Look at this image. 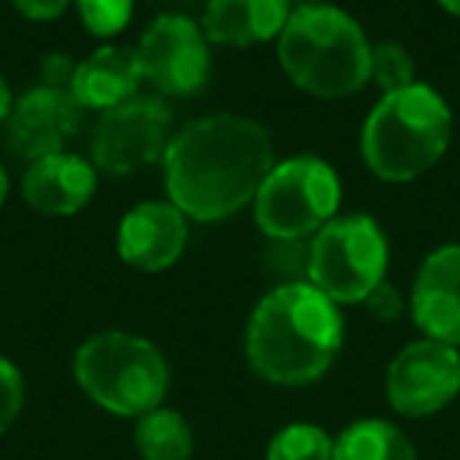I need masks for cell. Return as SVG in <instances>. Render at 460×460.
Masks as SVG:
<instances>
[{"mask_svg":"<svg viewBox=\"0 0 460 460\" xmlns=\"http://www.w3.org/2000/svg\"><path fill=\"white\" fill-rule=\"evenodd\" d=\"M161 164L167 202L190 221L217 224L256 199L275 167V148L262 123L208 114L173 133Z\"/></svg>","mask_w":460,"mask_h":460,"instance_id":"cell-1","label":"cell"},{"mask_svg":"<svg viewBox=\"0 0 460 460\" xmlns=\"http://www.w3.org/2000/svg\"><path fill=\"white\" fill-rule=\"evenodd\" d=\"M344 344L341 309L309 281H284L256 303L246 325V363L281 388L319 382Z\"/></svg>","mask_w":460,"mask_h":460,"instance_id":"cell-2","label":"cell"},{"mask_svg":"<svg viewBox=\"0 0 460 460\" xmlns=\"http://www.w3.org/2000/svg\"><path fill=\"white\" fill-rule=\"evenodd\" d=\"M372 45L359 22L332 4L294 7L278 35V60L296 89L315 98H347L369 83Z\"/></svg>","mask_w":460,"mask_h":460,"instance_id":"cell-3","label":"cell"},{"mask_svg":"<svg viewBox=\"0 0 460 460\" xmlns=\"http://www.w3.org/2000/svg\"><path fill=\"white\" fill-rule=\"evenodd\" d=\"M451 108L432 85L413 83L382 95L363 123V161L385 183H410L451 146Z\"/></svg>","mask_w":460,"mask_h":460,"instance_id":"cell-4","label":"cell"},{"mask_svg":"<svg viewBox=\"0 0 460 460\" xmlns=\"http://www.w3.org/2000/svg\"><path fill=\"white\" fill-rule=\"evenodd\" d=\"M73 378L89 401L127 420L161 407L171 385L164 353L127 332H102L83 341L73 353Z\"/></svg>","mask_w":460,"mask_h":460,"instance_id":"cell-5","label":"cell"},{"mask_svg":"<svg viewBox=\"0 0 460 460\" xmlns=\"http://www.w3.org/2000/svg\"><path fill=\"white\" fill-rule=\"evenodd\" d=\"M252 205L259 230L275 243L315 237L338 215V171L315 155H294L271 167Z\"/></svg>","mask_w":460,"mask_h":460,"instance_id":"cell-6","label":"cell"},{"mask_svg":"<svg viewBox=\"0 0 460 460\" xmlns=\"http://www.w3.org/2000/svg\"><path fill=\"white\" fill-rule=\"evenodd\" d=\"M385 271H388V240L376 217H332L313 237L306 262L309 284L334 306L363 303L385 281Z\"/></svg>","mask_w":460,"mask_h":460,"instance_id":"cell-7","label":"cell"},{"mask_svg":"<svg viewBox=\"0 0 460 460\" xmlns=\"http://www.w3.org/2000/svg\"><path fill=\"white\" fill-rule=\"evenodd\" d=\"M173 117L161 98L136 95L104 111L92 133V164L111 177H127L164 158Z\"/></svg>","mask_w":460,"mask_h":460,"instance_id":"cell-8","label":"cell"},{"mask_svg":"<svg viewBox=\"0 0 460 460\" xmlns=\"http://www.w3.org/2000/svg\"><path fill=\"white\" fill-rule=\"evenodd\" d=\"M211 41L205 39L202 26L190 16L164 13L142 32L139 64L146 83H152L161 95L186 98L205 89L211 70Z\"/></svg>","mask_w":460,"mask_h":460,"instance_id":"cell-9","label":"cell"},{"mask_svg":"<svg viewBox=\"0 0 460 460\" xmlns=\"http://www.w3.org/2000/svg\"><path fill=\"white\" fill-rule=\"evenodd\" d=\"M385 394L391 407L410 420H422L445 410L460 394L457 347L432 338H420L401 347L388 363Z\"/></svg>","mask_w":460,"mask_h":460,"instance_id":"cell-10","label":"cell"},{"mask_svg":"<svg viewBox=\"0 0 460 460\" xmlns=\"http://www.w3.org/2000/svg\"><path fill=\"white\" fill-rule=\"evenodd\" d=\"M4 123H7L10 152L32 164V161L64 152L70 146V139L83 127V108L70 95V89L39 85L16 98L13 111Z\"/></svg>","mask_w":460,"mask_h":460,"instance_id":"cell-11","label":"cell"},{"mask_svg":"<svg viewBox=\"0 0 460 460\" xmlns=\"http://www.w3.org/2000/svg\"><path fill=\"white\" fill-rule=\"evenodd\" d=\"M190 217L171 202L148 199L120 217L117 227V256L139 271H167L186 250Z\"/></svg>","mask_w":460,"mask_h":460,"instance_id":"cell-12","label":"cell"},{"mask_svg":"<svg viewBox=\"0 0 460 460\" xmlns=\"http://www.w3.org/2000/svg\"><path fill=\"white\" fill-rule=\"evenodd\" d=\"M410 315L422 338L460 347V243L438 246L416 271Z\"/></svg>","mask_w":460,"mask_h":460,"instance_id":"cell-13","label":"cell"},{"mask_svg":"<svg viewBox=\"0 0 460 460\" xmlns=\"http://www.w3.org/2000/svg\"><path fill=\"white\" fill-rule=\"evenodd\" d=\"M98 190V167L73 152H54L32 161L22 173V199L41 215L70 217L92 202Z\"/></svg>","mask_w":460,"mask_h":460,"instance_id":"cell-14","label":"cell"},{"mask_svg":"<svg viewBox=\"0 0 460 460\" xmlns=\"http://www.w3.org/2000/svg\"><path fill=\"white\" fill-rule=\"evenodd\" d=\"M146 83L142 76L139 54L133 48L104 45L95 54L76 64L70 83V95L83 111H111L117 104L129 102L139 95V85Z\"/></svg>","mask_w":460,"mask_h":460,"instance_id":"cell-15","label":"cell"},{"mask_svg":"<svg viewBox=\"0 0 460 460\" xmlns=\"http://www.w3.org/2000/svg\"><path fill=\"white\" fill-rule=\"evenodd\" d=\"M290 13V0H208L199 26L211 45L250 48L278 39Z\"/></svg>","mask_w":460,"mask_h":460,"instance_id":"cell-16","label":"cell"},{"mask_svg":"<svg viewBox=\"0 0 460 460\" xmlns=\"http://www.w3.org/2000/svg\"><path fill=\"white\" fill-rule=\"evenodd\" d=\"M332 460H416V447L385 420H357L334 438Z\"/></svg>","mask_w":460,"mask_h":460,"instance_id":"cell-17","label":"cell"},{"mask_svg":"<svg viewBox=\"0 0 460 460\" xmlns=\"http://www.w3.org/2000/svg\"><path fill=\"white\" fill-rule=\"evenodd\" d=\"M136 451L142 460H190L192 429L183 413L171 407H155L136 420Z\"/></svg>","mask_w":460,"mask_h":460,"instance_id":"cell-18","label":"cell"},{"mask_svg":"<svg viewBox=\"0 0 460 460\" xmlns=\"http://www.w3.org/2000/svg\"><path fill=\"white\" fill-rule=\"evenodd\" d=\"M334 441L322 426L313 422H290L271 435L265 460H332Z\"/></svg>","mask_w":460,"mask_h":460,"instance_id":"cell-19","label":"cell"},{"mask_svg":"<svg viewBox=\"0 0 460 460\" xmlns=\"http://www.w3.org/2000/svg\"><path fill=\"white\" fill-rule=\"evenodd\" d=\"M369 83H376L382 89V95L401 92L407 85H413V58L407 54V48L397 41H378L372 45L369 58Z\"/></svg>","mask_w":460,"mask_h":460,"instance_id":"cell-20","label":"cell"},{"mask_svg":"<svg viewBox=\"0 0 460 460\" xmlns=\"http://www.w3.org/2000/svg\"><path fill=\"white\" fill-rule=\"evenodd\" d=\"M76 10L92 35L111 39L127 29L129 16H133V0H76Z\"/></svg>","mask_w":460,"mask_h":460,"instance_id":"cell-21","label":"cell"},{"mask_svg":"<svg viewBox=\"0 0 460 460\" xmlns=\"http://www.w3.org/2000/svg\"><path fill=\"white\" fill-rule=\"evenodd\" d=\"M26 401V385H22V372L10 363L7 357H0V435L7 432L16 422Z\"/></svg>","mask_w":460,"mask_h":460,"instance_id":"cell-22","label":"cell"},{"mask_svg":"<svg viewBox=\"0 0 460 460\" xmlns=\"http://www.w3.org/2000/svg\"><path fill=\"white\" fill-rule=\"evenodd\" d=\"M363 303H366V309L372 313V319H378V322H397L403 315L401 290H397L394 284H388V281L378 284V288L372 290Z\"/></svg>","mask_w":460,"mask_h":460,"instance_id":"cell-23","label":"cell"},{"mask_svg":"<svg viewBox=\"0 0 460 460\" xmlns=\"http://www.w3.org/2000/svg\"><path fill=\"white\" fill-rule=\"evenodd\" d=\"M13 7L32 22H51L66 13L70 0H13Z\"/></svg>","mask_w":460,"mask_h":460,"instance_id":"cell-24","label":"cell"},{"mask_svg":"<svg viewBox=\"0 0 460 460\" xmlns=\"http://www.w3.org/2000/svg\"><path fill=\"white\" fill-rule=\"evenodd\" d=\"M73 70H76V64H70V60H66L64 54L45 58V66H41V73H45V83H41V85H54V89H70Z\"/></svg>","mask_w":460,"mask_h":460,"instance_id":"cell-25","label":"cell"},{"mask_svg":"<svg viewBox=\"0 0 460 460\" xmlns=\"http://www.w3.org/2000/svg\"><path fill=\"white\" fill-rule=\"evenodd\" d=\"M10 111H13V95H10V85H7V79L0 76V123L7 120V117H10Z\"/></svg>","mask_w":460,"mask_h":460,"instance_id":"cell-26","label":"cell"},{"mask_svg":"<svg viewBox=\"0 0 460 460\" xmlns=\"http://www.w3.org/2000/svg\"><path fill=\"white\" fill-rule=\"evenodd\" d=\"M7 192H10V180H7V171L0 167V208H4V202H7Z\"/></svg>","mask_w":460,"mask_h":460,"instance_id":"cell-27","label":"cell"},{"mask_svg":"<svg viewBox=\"0 0 460 460\" xmlns=\"http://www.w3.org/2000/svg\"><path fill=\"white\" fill-rule=\"evenodd\" d=\"M438 4H441V7H445L451 16H460V0H438Z\"/></svg>","mask_w":460,"mask_h":460,"instance_id":"cell-28","label":"cell"},{"mask_svg":"<svg viewBox=\"0 0 460 460\" xmlns=\"http://www.w3.org/2000/svg\"><path fill=\"white\" fill-rule=\"evenodd\" d=\"M290 4H294V7H303V4H315V0H290Z\"/></svg>","mask_w":460,"mask_h":460,"instance_id":"cell-29","label":"cell"}]
</instances>
